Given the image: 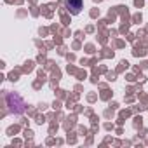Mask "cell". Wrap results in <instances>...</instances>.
<instances>
[{"label": "cell", "instance_id": "6da1fadb", "mask_svg": "<svg viewBox=\"0 0 148 148\" xmlns=\"http://www.w3.org/2000/svg\"><path fill=\"white\" fill-rule=\"evenodd\" d=\"M5 103H7V106L12 113H23L25 112V101L14 92H9L5 96Z\"/></svg>", "mask_w": 148, "mask_h": 148}, {"label": "cell", "instance_id": "7a4b0ae2", "mask_svg": "<svg viewBox=\"0 0 148 148\" xmlns=\"http://www.w3.org/2000/svg\"><path fill=\"white\" fill-rule=\"evenodd\" d=\"M66 7L71 14H79L82 11V0H66Z\"/></svg>", "mask_w": 148, "mask_h": 148}]
</instances>
